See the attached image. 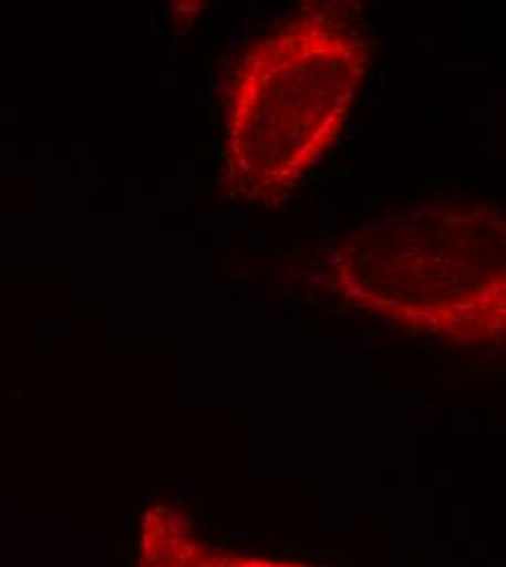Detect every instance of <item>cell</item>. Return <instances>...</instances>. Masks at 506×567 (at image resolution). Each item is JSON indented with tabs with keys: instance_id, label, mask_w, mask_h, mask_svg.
Masks as SVG:
<instances>
[{
	"instance_id": "cell-1",
	"label": "cell",
	"mask_w": 506,
	"mask_h": 567,
	"mask_svg": "<svg viewBox=\"0 0 506 567\" xmlns=\"http://www.w3.org/2000/svg\"><path fill=\"white\" fill-rule=\"evenodd\" d=\"M371 64L361 9L319 2L247 47L229 76L220 157L227 184L276 199L341 138Z\"/></svg>"
},
{
	"instance_id": "cell-2",
	"label": "cell",
	"mask_w": 506,
	"mask_h": 567,
	"mask_svg": "<svg viewBox=\"0 0 506 567\" xmlns=\"http://www.w3.org/2000/svg\"><path fill=\"white\" fill-rule=\"evenodd\" d=\"M337 292L402 330L458 348L505 341V225L494 214H397L345 243Z\"/></svg>"
},
{
	"instance_id": "cell-3",
	"label": "cell",
	"mask_w": 506,
	"mask_h": 567,
	"mask_svg": "<svg viewBox=\"0 0 506 567\" xmlns=\"http://www.w3.org/2000/svg\"><path fill=\"white\" fill-rule=\"evenodd\" d=\"M138 567H312L285 559L238 555L199 535L195 524L171 504L151 506L138 533Z\"/></svg>"
}]
</instances>
